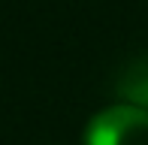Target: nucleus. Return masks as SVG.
Here are the masks:
<instances>
[{"label": "nucleus", "instance_id": "2", "mask_svg": "<svg viewBox=\"0 0 148 145\" xmlns=\"http://www.w3.org/2000/svg\"><path fill=\"white\" fill-rule=\"evenodd\" d=\"M118 94L130 106L148 109V55H142L124 70V76L118 79Z\"/></svg>", "mask_w": 148, "mask_h": 145}, {"label": "nucleus", "instance_id": "1", "mask_svg": "<svg viewBox=\"0 0 148 145\" xmlns=\"http://www.w3.org/2000/svg\"><path fill=\"white\" fill-rule=\"evenodd\" d=\"M85 145H148V109L118 103L88 121Z\"/></svg>", "mask_w": 148, "mask_h": 145}]
</instances>
